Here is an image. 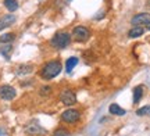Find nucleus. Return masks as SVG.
<instances>
[{
    "label": "nucleus",
    "mask_w": 150,
    "mask_h": 136,
    "mask_svg": "<svg viewBox=\"0 0 150 136\" xmlns=\"http://www.w3.org/2000/svg\"><path fill=\"white\" fill-rule=\"evenodd\" d=\"M63 70V66H61V63L59 60H52L46 63L43 68L40 70V78L45 79V81H50V79H53L56 76L59 75L60 72Z\"/></svg>",
    "instance_id": "f257e3e1"
},
{
    "label": "nucleus",
    "mask_w": 150,
    "mask_h": 136,
    "mask_svg": "<svg viewBox=\"0 0 150 136\" xmlns=\"http://www.w3.org/2000/svg\"><path fill=\"white\" fill-rule=\"evenodd\" d=\"M71 43V35L67 32H57L53 38L50 39V44L54 49H65L68 44Z\"/></svg>",
    "instance_id": "f03ea898"
},
{
    "label": "nucleus",
    "mask_w": 150,
    "mask_h": 136,
    "mask_svg": "<svg viewBox=\"0 0 150 136\" xmlns=\"http://www.w3.org/2000/svg\"><path fill=\"white\" fill-rule=\"evenodd\" d=\"M89 36H91V31L86 27H83V25L75 27L74 29H72V35H71V38L74 39L75 42H79V43L86 42V40L89 39Z\"/></svg>",
    "instance_id": "7ed1b4c3"
},
{
    "label": "nucleus",
    "mask_w": 150,
    "mask_h": 136,
    "mask_svg": "<svg viewBox=\"0 0 150 136\" xmlns=\"http://www.w3.org/2000/svg\"><path fill=\"white\" fill-rule=\"evenodd\" d=\"M25 133L29 136H43V135H46V129L39 125L38 121L32 120L25 125Z\"/></svg>",
    "instance_id": "20e7f679"
},
{
    "label": "nucleus",
    "mask_w": 150,
    "mask_h": 136,
    "mask_svg": "<svg viewBox=\"0 0 150 136\" xmlns=\"http://www.w3.org/2000/svg\"><path fill=\"white\" fill-rule=\"evenodd\" d=\"M79 118H81V113L75 109L65 110L64 113L61 114V121L65 122V124H75V122L79 121Z\"/></svg>",
    "instance_id": "39448f33"
},
{
    "label": "nucleus",
    "mask_w": 150,
    "mask_h": 136,
    "mask_svg": "<svg viewBox=\"0 0 150 136\" xmlns=\"http://www.w3.org/2000/svg\"><path fill=\"white\" fill-rule=\"evenodd\" d=\"M17 96L16 89L10 85H1L0 86V99L6 100V101H11L14 100V97Z\"/></svg>",
    "instance_id": "423d86ee"
},
{
    "label": "nucleus",
    "mask_w": 150,
    "mask_h": 136,
    "mask_svg": "<svg viewBox=\"0 0 150 136\" xmlns=\"http://www.w3.org/2000/svg\"><path fill=\"white\" fill-rule=\"evenodd\" d=\"M60 100H61V103L67 106V107H70V106H74L76 103V96H75V93L70 89H65L63 92L60 93Z\"/></svg>",
    "instance_id": "0eeeda50"
},
{
    "label": "nucleus",
    "mask_w": 150,
    "mask_h": 136,
    "mask_svg": "<svg viewBox=\"0 0 150 136\" xmlns=\"http://www.w3.org/2000/svg\"><path fill=\"white\" fill-rule=\"evenodd\" d=\"M150 22V14L149 13H140V14H136V16L132 17V20H131V24L132 25H140V27H143L146 24H149Z\"/></svg>",
    "instance_id": "6e6552de"
},
{
    "label": "nucleus",
    "mask_w": 150,
    "mask_h": 136,
    "mask_svg": "<svg viewBox=\"0 0 150 136\" xmlns=\"http://www.w3.org/2000/svg\"><path fill=\"white\" fill-rule=\"evenodd\" d=\"M16 20H17L16 16H13V14H7V16L1 17V18H0V31L11 27V25L16 22Z\"/></svg>",
    "instance_id": "1a4fd4ad"
},
{
    "label": "nucleus",
    "mask_w": 150,
    "mask_h": 136,
    "mask_svg": "<svg viewBox=\"0 0 150 136\" xmlns=\"http://www.w3.org/2000/svg\"><path fill=\"white\" fill-rule=\"evenodd\" d=\"M143 33H145V28L140 27V25H135L132 29H129L128 36L129 38H139V36H142Z\"/></svg>",
    "instance_id": "9d476101"
},
{
    "label": "nucleus",
    "mask_w": 150,
    "mask_h": 136,
    "mask_svg": "<svg viewBox=\"0 0 150 136\" xmlns=\"http://www.w3.org/2000/svg\"><path fill=\"white\" fill-rule=\"evenodd\" d=\"M108 111H110V114H112V115H125V113H127L122 107H120V106H118V104H115V103L110 104Z\"/></svg>",
    "instance_id": "9b49d317"
},
{
    "label": "nucleus",
    "mask_w": 150,
    "mask_h": 136,
    "mask_svg": "<svg viewBox=\"0 0 150 136\" xmlns=\"http://www.w3.org/2000/svg\"><path fill=\"white\" fill-rule=\"evenodd\" d=\"M78 64V57H70L68 60L65 61V71L70 74L72 72V70L75 68V66Z\"/></svg>",
    "instance_id": "f8f14e48"
},
{
    "label": "nucleus",
    "mask_w": 150,
    "mask_h": 136,
    "mask_svg": "<svg viewBox=\"0 0 150 136\" xmlns=\"http://www.w3.org/2000/svg\"><path fill=\"white\" fill-rule=\"evenodd\" d=\"M143 96V86H136L134 89V103L138 104Z\"/></svg>",
    "instance_id": "ddd939ff"
},
{
    "label": "nucleus",
    "mask_w": 150,
    "mask_h": 136,
    "mask_svg": "<svg viewBox=\"0 0 150 136\" xmlns=\"http://www.w3.org/2000/svg\"><path fill=\"white\" fill-rule=\"evenodd\" d=\"M4 6L8 11L14 13V11L18 8V1H17V0H4Z\"/></svg>",
    "instance_id": "4468645a"
},
{
    "label": "nucleus",
    "mask_w": 150,
    "mask_h": 136,
    "mask_svg": "<svg viewBox=\"0 0 150 136\" xmlns=\"http://www.w3.org/2000/svg\"><path fill=\"white\" fill-rule=\"evenodd\" d=\"M16 39V36L13 33H3L0 36V44H6V43H11L13 40Z\"/></svg>",
    "instance_id": "2eb2a0df"
},
{
    "label": "nucleus",
    "mask_w": 150,
    "mask_h": 136,
    "mask_svg": "<svg viewBox=\"0 0 150 136\" xmlns=\"http://www.w3.org/2000/svg\"><path fill=\"white\" fill-rule=\"evenodd\" d=\"M32 66H21L18 70H17V74L18 75H28L29 72H32Z\"/></svg>",
    "instance_id": "dca6fc26"
},
{
    "label": "nucleus",
    "mask_w": 150,
    "mask_h": 136,
    "mask_svg": "<svg viewBox=\"0 0 150 136\" xmlns=\"http://www.w3.org/2000/svg\"><path fill=\"white\" fill-rule=\"evenodd\" d=\"M11 49H13V44H11V43L3 44V47L0 49V54H3L4 57H8V53L11 51Z\"/></svg>",
    "instance_id": "f3484780"
},
{
    "label": "nucleus",
    "mask_w": 150,
    "mask_h": 136,
    "mask_svg": "<svg viewBox=\"0 0 150 136\" xmlns=\"http://www.w3.org/2000/svg\"><path fill=\"white\" fill-rule=\"evenodd\" d=\"M138 115H149L150 114V106H145V107H140L138 111H136Z\"/></svg>",
    "instance_id": "a211bd4d"
},
{
    "label": "nucleus",
    "mask_w": 150,
    "mask_h": 136,
    "mask_svg": "<svg viewBox=\"0 0 150 136\" xmlns=\"http://www.w3.org/2000/svg\"><path fill=\"white\" fill-rule=\"evenodd\" d=\"M54 136H68V133H67L65 129H57L56 133H54Z\"/></svg>",
    "instance_id": "6ab92c4d"
},
{
    "label": "nucleus",
    "mask_w": 150,
    "mask_h": 136,
    "mask_svg": "<svg viewBox=\"0 0 150 136\" xmlns=\"http://www.w3.org/2000/svg\"><path fill=\"white\" fill-rule=\"evenodd\" d=\"M4 135H6V129L0 126V136H4Z\"/></svg>",
    "instance_id": "aec40b11"
},
{
    "label": "nucleus",
    "mask_w": 150,
    "mask_h": 136,
    "mask_svg": "<svg viewBox=\"0 0 150 136\" xmlns=\"http://www.w3.org/2000/svg\"><path fill=\"white\" fill-rule=\"evenodd\" d=\"M145 27H146V29H149V31H150V22H149V24H146Z\"/></svg>",
    "instance_id": "412c9836"
}]
</instances>
